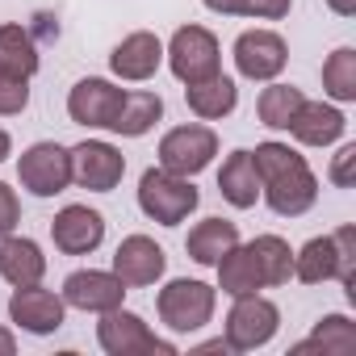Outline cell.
<instances>
[{"label":"cell","instance_id":"cell-1","mask_svg":"<svg viewBox=\"0 0 356 356\" xmlns=\"http://www.w3.org/2000/svg\"><path fill=\"white\" fill-rule=\"evenodd\" d=\"M256 176H260V197L281 218H302L318 202V176L310 172L306 155H298L289 143H260L252 151Z\"/></svg>","mask_w":356,"mask_h":356},{"label":"cell","instance_id":"cell-2","mask_svg":"<svg viewBox=\"0 0 356 356\" xmlns=\"http://www.w3.org/2000/svg\"><path fill=\"white\" fill-rule=\"evenodd\" d=\"M293 277L302 285L339 281L348 298H356V227H339L335 235H318L302 252H293Z\"/></svg>","mask_w":356,"mask_h":356},{"label":"cell","instance_id":"cell-3","mask_svg":"<svg viewBox=\"0 0 356 356\" xmlns=\"http://www.w3.org/2000/svg\"><path fill=\"white\" fill-rule=\"evenodd\" d=\"M202 206L193 176H176L168 168H147L138 176V210L159 227H181Z\"/></svg>","mask_w":356,"mask_h":356},{"label":"cell","instance_id":"cell-4","mask_svg":"<svg viewBox=\"0 0 356 356\" xmlns=\"http://www.w3.org/2000/svg\"><path fill=\"white\" fill-rule=\"evenodd\" d=\"M214 306H218V289L206 285V281H193V277H176L159 289L155 298V310H159V323L176 335H193L202 331L210 318H214Z\"/></svg>","mask_w":356,"mask_h":356},{"label":"cell","instance_id":"cell-5","mask_svg":"<svg viewBox=\"0 0 356 356\" xmlns=\"http://www.w3.org/2000/svg\"><path fill=\"white\" fill-rule=\"evenodd\" d=\"M163 59L181 84H202L222 72V47L206 26H181L163 47Z\"/></svg>","mask_w":356,"mask_h":356},{"label":"cell","instance_id":"cell-6","mask_svg":"<svg viewBox=\"0 0 356 356\" xmlns=\"http://www.w3.org/2000/svg\"><path fill=\"white\" fill-rule=\"evenodd\" d=\"M277 331H281V310H277V302H268V298H260V293H243V298H235V306H231V314H227L222 339H227L231 352H256V348L273 343Z\"/></svg>","mask_w":356,"mask_h":356},{"label":"cell","instance_id":"cell-7","mask_svg":"<svg viewBox=\"0 0 356 356\" xmlns=\"http://www.w3.org/2000/svg\"><path fill=\"white\" fill-rule=\"evenodd\" d=\"M97 343L109 356H143V352H159V356H176L172 339H159L134 310H105L97 323Z\"/></svg>","mask_w":356,"mask_h":356},{"label":"cell","instance_id":"cell-8","mask_svg":"<svg viewBox=\"0 0 356 356\" xmlns=\"http://www.w3.org/2000/svg\"><path fill=\"white\" fill-rule=\"evenodd\" d=\"M17 181L34 197H59L72 185V151L59 143H34L17 159Z\"/></svg>","mask_w":356,"mask_h":356},{"label":"cell","instance_id":"cell-9","mask_svg":"<svg viewBox=\"0 0 356 356\" xmlns=\"http://www.w3.org/2000/svg\"><path fill=\"white\" fill-rule=\"evenodd\" d=\"M218 155V134L202 122H189V126H172L163 138H159V168L176 172V176H197L214 163Z\"/></svg>","mask_w":356,"mask_h":356},{"label":"cell","instance_id":"cell-10","mask_svg":"<svg viewBox=\"0 0 356 356\" xmlns=\"http://www.w3.org/2000/svg\"><path fill=\"white\" fill-rule=\"evenodd\" d=\"M126 176V155L113 143L84 138L72 147V181L88 193H113Z\"/></svg>","mask_w":356,"mask_h":356},{"label":"cell","instance_id":"cell-11","mask_svg":"<svg viewBox=\"0 0 356 356\" xmlns=\"http://www.w3.org/2000/svg\"><path fill=\"white\" fill-rule=\"evenodd\" d=\"M235 72L252 84H268L285 72L289 63V47L277 30H243L235 38Z\"/></svg>","mask_w":356,"mask_h":356},{"label":"cell","instance_id":"cell-12","mask_svg":"<svg viewBox=\"0 0 356 356\" xmlns=\"http://www.w3.org/2000/svg\"><path fill=\"white\" fill-rule=\"evenodd\" d=\"M122 101H126V88H118L113 80L88 76L67 92V118L76 126H88V130H109L118 122Z\"/></svg>","mask_w":356,"mask_h":356},{"label":"cell","instance_id":"cell-13","mask_svg":"<svg viewBox=\"0 0 356 356\" xmlns=\"http://www.w3.org/2000/svg\"><path fill=\"white\" fill-rule=\"evenodd\" d=\"M126 285L118 273H101V268H76L67 281H63V302L72 310H84V314H105V310H118L126 302Z\"/></svg>","mask_w":356,"mask_h":356},{"label":"cell","instance_id":"cell-14","mask_svg":"<svg viewBox=\"0 0 356 356\" xmlns=\"http://www.w3.org/2000/svg\"><path fill=\"white\" fill-rule=\"evenodd\" d=\"M67 318V302L42 285H22L9 298V323L30 335H55Z\"/></svg>","mask_w":356,"mask_h":356},{"label":"cell","instance_id":"cell-15","mask_svg":"<svg viewBox=\"0 0 356 356\" xmlns=\"http://www.w3.org/2000/svg\"><path fill=\"white\" fill-rule=\"evenodd\" d=\"M51 239L63 256H88L105 243V214L92 206H63L51 222Z\"/></svg>","mask_w":356,"mask_h":356},{"label":"cell","instance_id":"cell-16","mask_svg":"<svg viewBox=\"0 0 356 356\" xmlns=\"http://www.w3.org/2000/svg\"><path fill=\"white\" fill-rule=\"evenodd\" d=\"M113 273L122 277L126 289H143L168 273V256L151 235H126L113 252Z\"/></svg>","mask_w":356,"mask_h":356},{"label":"cell","instance_id":"cell-17","mask_svg":"<svg viewBox=\"0 0 356 356\" xmlns=\"http://www.w3.org/2000/svg\"><path fill=\"white\" fill-rule=\"evenodd\" d=\"M159 63H163V42H159L151 30H134V34H126V38L109 51L113 76H118V80H130V84L151 80V76L159 72Z\"/></svg>","mask_w":356,"mask_h":356},{"label":"cell","instance_id":"cell-18","mask_svg":"<svg viewBox=\"0 0 356 356\" xmlns=\"http://www.w3.org/2000/svg\"><path fill=\"white\" fill-rule=\"evenodd\" d=\"M343 130H348L343 109H335L327 101H302L298 113H293V122H289V134L302 147H331V143L343 138Z\"/></svg>","mask_w":356,"mask_h":356},{"label":"cell","instance_id":"cell-19","mask_svg":"<svg viewBox=\"0 0 356 356\" xmlns=\"http://www.w3.org/2000/svg\"><path fill=\"white\" fill-rule=\"evenodd\" d=\"M0 277H5L13 289H22V285H42V277H47V256H42V248L34 243V239H26V235H5L0 239Z\"/></svg>","mask_w":356,"mask_h":356},{"label":"cell","instance_id":"cell-20","mask_svg":"<svg viewBox=\"0 0 356 356\" xmlns=\"http://www.w3.org/2000/svg\"><path fill=\"white\" fill-rule=\"evenodd\" d=\"M235 243H239V227H235L231 218H202V222L189 231L185 252H189V260H193V264L214 268V264L235 248Z\"/></svg>","mask_w":356,"mask_h":356},{"label":"cell","instance_id":"cell-21","mask_svg":"<svg viewBox=\"0 0 356 356\" xmlns=\"http://www.w3.org/2000/svg\"><path fill=\"white\" fill-rule=\"evenodd\" d=\"M218 193L222 202H231L235 210H252L260 202V176H256V163H252V151H231L222 172H218Z\"/></svg>","mask_w":356,"mask_h":356},{"label":"cell","instance_id":"cell-22","mask_svg":"<svg viewBox=\"0 0 356 356\" xmlns=\"http://www.w3.org/2000/svg\"><path fill=\"white\" fill-rule=\"evenodd\" d=\"M185 101H189V109H193L202 122H222V118L235 113L239 88H235L231 76L218 72V76H210V80H202V84H185Z\"/></svg>","mask_w":356,"mask_h":356},{"label":"cell","instance_id":"cell-23","mask_svg":"<svg viewBox=\"0 0 356 356\" xmlns=\"http://www.w3.org/2000/svg\"><path fill=\"white\" fill-rule=\"evenodd\" d=\"M214 268H218V289H222L227 298H243V293H260V289H264V277H260V268H256V256H252V248H243V243H235Z\"/></svg>","mask_w":356,"mask_h":356},{"label":"cell","instance_id":"cell-24","mask_svg":"<svg viewBox=\"0 0 356 356\" xmlns=\"http://www.w3.org/2000/svg\"><path fill=\"white\" fill-rule=\"evenodd\" d=\"M38 63H42V55H38V42L26 26H17V22L0 26V72L30 80L38 72Z\"/></svg>","mask_w":356,"mask_h":356},{"label":"cell","instance_id":"cell-25","mask_svg":"<svg viewBox=\"0 0 356 356\" xmlns=\"http://www.w3.org/2000/svg\"><path fill=\"white\" fill-rule=\"evenodd\" d=\"M159 118H163V97L147 92V88H134V92H126V101L118 109V122L109 130L122 134V138H143Z\"/></svg>","mask_w":356,"mask_h":356},{"label":"cell","instance_id":"cell-26","mask_svg":"<svg viewBox=\"0 0 356 356\" xmlns=\"http://www.w3.org/2000/svg\"><path fill=\"white\" fill-rule=\"evenodd\" d=\"M310 348H323V352H331V356L356 352V323H352L348 314H323V318L314 323L310 339L293 343V352H310Z\"/></svg>","mask_w":356,"mask_h":356},{"label":"cell","instance_id":"cell-27","mask_svg":"<svg viewBox=\"0 0 356 356\" xmlns=\"http://www.w3.org/2000/svg\"><path fill=\"white\" fill-rule=\"evenodd\" d=\"M248 248L256 256V268H260L264 285H285L293 277V248L281 235H256Z\"/></svg>","mask_w":356,"mask_h":356},{"label":"cell","instance_id":"cell-28","mask_svg":"<svg viewBox=\"0 0 356 356\" xmlns=\"http://www.w3.org/2000/svg\"><path fill=\"white\" fill-rule=\"evenodd\" d=\"M302 101H306V97H302V88L268 80V88H264V92H260V101H256L260 126H268V130H289V122H293V113H298V105H302Z\"/></svg>","mask_w":356,"mask_h":356},{"label":"cell","instance_id":"cell-29","mask_svg":"<svg viewBox=\"0 0 356 356\" xmlns=\"http://www.w3.org/2000/svg\"><path fill=\"white\" fill-rule=\"evenodd\" d=\"M323 92L339 105L356 101V51L352 47H335L323 63Z\"/></svg>","mask_w":356,"mask_h":356},{"label":"cell","instance_id":"cell-30","mask_svg":"<svg viewBox=\"0 0 356 356\" xmlns=\"http://www.w3.org/2000/svg\"><path fill=\"white\" fill-rule=\"evenodd\" d=\"M210 13L222 17H256V22H281L289 17L293 0H202Z\"/></svg>","mask_w":356,"mask_h":356},{"label":"cell","instance_id":"cell-31","mask_svg":"<svg viewBox=\"0 0 356 356\" xmlns=\"http://www.w3.org/2000/svg\"><path fill=\"white\" fill-rule=\"evenodd\" d=\"M30 105V80L0 72V118H17Z\"/></svg>","mask_w":356,"mask_h":356},{"label":"cell","instance_id":"cell-32","mask_svg":"<svg viewBox=\"0 0 356 356\" xmlns=\"http://www.w3.org/2000/svg\"><path fill=\"white\" fill-rule=\"evenodd\" d=\"M352 168H356V143H343V147L335 151L331 168H327V181H331L335 189H352Z\"/></svg>","mask_w":356,"mask_h":356},{"label":"cell","instance_id":"cell-33","mask_svg":"<svg viewBox=\"0 0 356 356\" xmlns=\"http://www.w3.org/2000/svg\"><path fill=\"white\" fill-rule=\"evenodd\" d=\"M17 222H22V202H17L13 185L0 181V239L13 235V231H17Z\"/></svg>","mask_w":356,"mask_h":356},{"label":"cell","instance_id":"cell-34","mask_svg":"<svg viewBox=\"0 0 356 356\" xmlns=\"http://www.w3.org/2000/svg\"><path fill=\"white\" fill-rule=\"evenodd\" d=\"M327 9L335 17H356V0H327Z\"/></svg>","mask_w":356,"mask_h":356},{"label":"cell","instance_id":"cell-35","mask_svg":"<svg viewBox=\"0 0 356 356\" xmlns=\"http://www.w3.org/2000/svg\"><path fill=\"white\" fill-rule=\"evenodd\" d=\"M17 352V335L9 327H0V356H13Z\"/></svg>","mask_w":356,"mask_h":356},{"label":"cell","instance_id":"cell-36","mask_svg":"<svg viewBox=\"0 0 356 356\" xmlns=\"http://www.w3.org/2000/svg\"><path fill=\"white\" fill-rule=\"evenodd\" d=\"M197 352H231V348H227V339L218 335V339H206V343H197Z\"/></svg>","mask_w":356,"mask_h":356},{"label":"cell","instance_id":"cell-37","mask_svg":"<svg viewBox=\"0 0 356 356\" xmlns=\"http://www.w3.org/2000/svg\"><path fill=\"white\" fill-rule=\"evenodd\" d=\"M13 155V138H9V130H0V163H5Z\"/></svg>","mask_w":356,"mask_h":356}]
</instances>
